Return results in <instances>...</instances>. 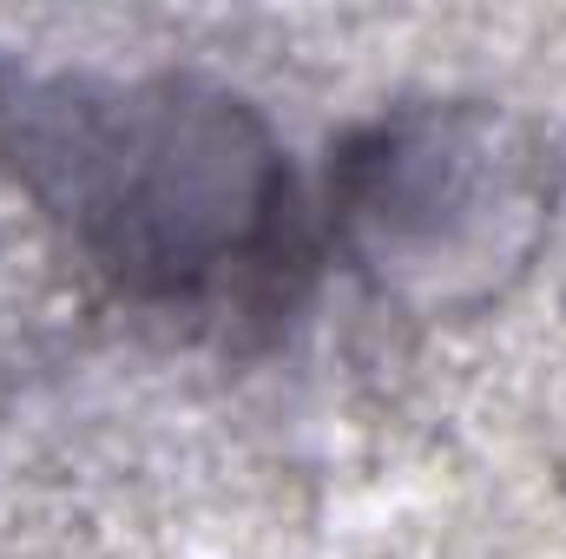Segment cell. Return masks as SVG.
Here are the masks:
<instances>
[{
  "mask_svg": "<svg viewBox=\"0 0 566 559\" xmlns=\"http://www.w3.org/2000/svg\"><path fill=\"white\" fill-rule=\"evenodd\" d=\"M20 151L73 231L139 289L185 296L271 251L283 178L231 99L185 86L80 93L46 106Z\"/></svg>",
  "mask_w": 566,
  "mask_h": 559,
  "instance_id": "obj_1",
  "label": "cell"
}]
</instances>
